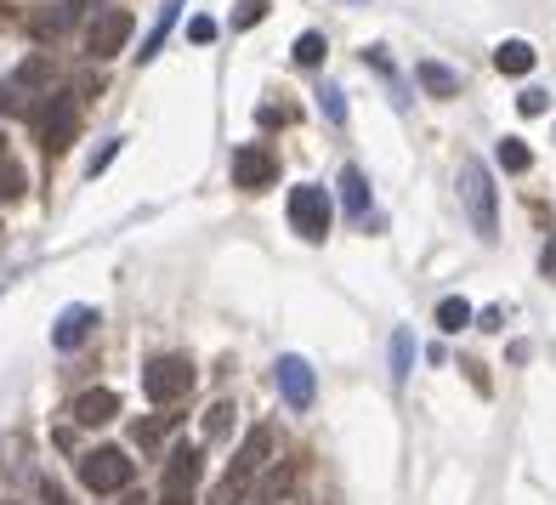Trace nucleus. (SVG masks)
<instances>
[{
	"instance_id": "obj_23",
	"label": "nucleus",
	"mask_w": 556,
	"mask_h": 505,
	"mask_svg": "<svg viewBox=\"0 0 556 505\" xmlns=\"http://www.w3.org/2000/svg\"><path fill=\"white\" fill-rule=\"evenodd\" d=\"M324 52H330V46H324V35H318V29H307V35L296 40V63H301V69H318V63H324Z\"/></svg>"
},
{
	"instance_id": "obj_21",
	"label": "nucleus",
	"mask_w": 556,
	"mask_h": 505,
	"mask_svg": "<svg viewBox=\"0 0 556 505\" xmlns=\"http://www.w3.org/2000/svg\"><path fill=\"white\" fill-rule=\"evenodd\" d=\"M409 364H415V335H409V330H398V335H392V381H409Z\"/></svg>"
},
{
	"instance_id": "obj_4",
	"label": "nucleus",
	"mask_w": 556,
	"mask_h": 505,
	"mask_svg": "<svg viewBox=\"0 0 556 505\" xmlns=\"http://www.w3.org/2000/svg\"><path fill=\"white\" fill-rule=\"evenodd\" d=\"M142 392H148V403H176L193 392V364L182 358V352H159V358H148L142 364Z\"/></svg>"
},
{
	"instance_id": "obj_2",
	"label": "nucleus",
	"mask_w": 556,
	"mask_h": 505,
	"mask_svg": "<svg viewBox=\"0 0 556 505\" xmlns=\"http://www.w3.org/2000/svg\"><path fill=\"white\" fill-rule=\"evenodd\" d=\"M267 454H273V432H267V426H250L244 443H239V454H233V466H227V477L210 488V505H239L244 488H250V477L267 466Z\"/></svg>"
},
{
	"instance_id": "obj_31",
	"label": "nucleus",
	"mask_w": 556,
	"mask_h": 505,
	"mask_svg": "<svg viewBox=\"0 0 556 505\" xmlns=\"http://www.w3.org/2000/svg\"><path fill=\"white\" fill-rule=\"evenodd\" d=\"M40 500H46V505H69V494H63V488L46 477V483H40Z\"/></svg>"
},
{
	"instance_id": "obj_15",
	"label": "nucleus",
	"mask_w": 556,
	"mask_h": 505,
	"mask_svg": "<svg viewBox=\"0 0 556 505\" xmlns=\"http://www.w3.org/2000/svg\"><path fill=\"white\" fill-rule=\"evenodd\" d=\"M176 12H182V0H165L159 6V18H154V29H148V40H142V63H154L159 57V46H165V35H171V23H176Z\"/></svg>"
},
{
	"instance_id": "obj_12",
	"label": "nucleus",
	"mask_w": 556,
	"mask_h": 505,
	"mask_svg": "<svg viewBox=\"0 0 556 505\" xmlns=\"http://www.w3.org/2000/svg\"><path fill=\"white\" fill-rule=\"evenodd\" d=\"M74 426H108V420L120 415V392H108V386H91V392H80V398L69 403Z\"/></svg>"
},
{
	"instance_id": "obj_28",
	"label": "nucleus",
	"mask_w": 556,
	"mask_h": 505,
	"mask_svg": "<svg viewBox=\"0 0 556 505\" xmlns=\"http://www.w3.org/2000/svg\"><path fill=\"white\" fill-rule=\"evenodd\" d=\"M517 108H522V120H539V114H545L551 103H545V91H522V97H517Z\"/></svg>"
},
{
	"instance_id": "obj_29",
	"label": "nucleus",
	"mask_w": 556,
	"mask_h": 505,
	"mask_svg": "<svg viewBox=\"0 0 556 505\" xmlns=\"http://www.w3.org/2000/svg\"><path fill=\"white\" fill-rule=\"evenodd\" d=\"M114 154H120V137H114V142H103V148L91 154V165H86V171H91V176H103L108 165H114Z\"/></svg>"
},
{
	"instance_id": "obj_16",
	"label": "nucleus",
	"mask_w": 556,
	"mask_h": 505,
	"mask_svg": "<svg viewBox=\"0 0 556 505\" xmlns=\"http://www.w3.org/2000/svg\"><path fill=\"white\" fill-rule=\"evenodd\" d=\"M341 193H347V210L364 222V216H369V176L358 171V165H347V171H341Z\"/></svg>"
},
{
	"instance_id": "obj_3",
	"label": "nucleus",
	"mask_w": 556,
	"mask_h": 505,
	"mask_svg": "<svg viewBox=\"0 0 556 505\" xmlns=\"http://www.w3.org/2000/svg\"><path fill=\"white\" fill-rule=\"evenodd\" d=\"M80 483L91 494H125L137 483V460L125 449H91V454H80Z\"/></svg>"
},
{
	"instance_id": "obj_20",
	"label": "nucleus",
	"mask_w": 556,
	"mask_h": 505,
	"mask_svg": "<svg viewBox=\"0 0 556 505\" xmlns=\"http://www.w3.org/2000/svg\"><path fill=\"white\" fill-rule=\"evenodd\" d=\"M46 80H52V57H23L18 74H12V86L18 91H40Z\"/></svg>"
},
{
	"instance_id": "obj_10",
	"label": "nucleus",
	"mask_w": 556,
	"mask_h": 505,
	"mask_svg": "<svg viewBox=\"0 0 556 505\" xmlns=\"http://www.w3.org/2000/svg\"><path fill=\"white\" fill-rule=\"evenodd\" d=\"M273 381H278V392H284V403L290 409H313V392H318V381H313V364L307 358H278V369H273Z\"/></svg>"
},
{
	"instance_id": "obj_27",
	"label": "nucleus",
	"mask_w": 556,
	"mask_h": 505,
	"mask_svg": "<svg viewBox=\"0 0 556 505\" xmlns=\"http://www.w3.org/2000/svg\"><path fill=\"white\" fill-rule=\"evenodd\" d=\"M0 114H29V97H23V91L12 86V80L0 86Z\"/></svg>"
},
{
	"instance_id": "obj_14",
	"label": "nucleus",
	"mask_w": 556,
	"mask_h": 505,
	"mask_svg": "<svg viewBox=\"0 0 556 505\" xmlns=\"http://www.w3.org/2000/svg\"><path fill=\"white\" fill-rule=\"evenodd\" d=\"M534 63H539V57H534V46H528V40H500V46H494V69L511 74V80H522Z\"/></svg>"
},
{
	"instance_id": "obj_18",
	"label": "nucleus",
	"mask_w": 556,
	"mask_h": 505,
	"mask_svg": "<svg viewBox=\"0 0 556 505\" xmlns=\"http://www.w3.org/2000/svg\"><path fill=\"white\" fill-rule=\"evenodd\" d=\"M471 318H477V313H471V301H460V296L437 301V330H443V335H460Z\"/></svg>"
},
{
	"instance_id": "obj_8",
	"label": "nucleus",
	"mask_w": 556,
	"mask_h": 505,
	"mask_svg": "<svg viewBox=\"0 0 556 505\" xmlns=\"http://www.w3.org/2000/svg\"><path fill=\"white\" fill-rule=\"evenodd\" d=\"M199 443H176L171 460H165V488H159V505H188V494L199 488Z\"/></svg>"
},
{
	"instance_id": "obj_32",
	"label": "nucleus",
	"mask_w": 556,
	"mask_h": 505,
	"mask_svg": "<svg viewBox=\"0 0 556 505\" xmlns=\"http://www.w3.org/2000/svg\"><path fill=\"white\" fill-rule=\"evenodd\" d=\"M477 324H483V330H505V313H500V307H488V313L477 318Z\"/></svg>"
},
{
	"instance_id": "obj_1",
	"label": "nucleus",
	"mask_w": 556,
	"mask_h": 505,
	"mask_svg": "<svg viewBox=\"0 0 556 505\" xmlns=\"http://www.w3.org/2000/svg\"><path fill=\"white\" fill-rule=\"evenodd\" d=\"M460 205H466V216H471V233L483 244H494L500 239V210H494V176H488V165L483 159H460Z\"/></svg>"
},
{
	"instance_id": "obj_19",
	"label": "nucleus",
	"mask_w": 556,
	"mask_h": 505,
	"mask_svg": "<svg viewBox=\"0 0 556 505\" xmlns=\"http://www.w3.org/2000/svg\"><path fill=\"white\" fill-rule=\"evenodd\" d=\"M494 159H500V171H511V176H522L528 165H534V154H528V142H522V137H500Z\"/></svg>"
},
{
	"instance_id": "obj_26",
	"label": "nucleus",
	"mask_w": 556,
	"mask_h": 505,
	"mask_svg": "<svg viewBox=\"0 0 556 505\" xmlns=\"http://www.w3.org/2000/svg\"><path fill=\"white\" fill-rule=\"evenodd\" d=\"M261 18H267V0H244L239 12H233V29H256Z\"/></svg>"
},
{
	"instance_id": "obj_24",
	"label": "nucleus",
	"mask_w": 556,
	"mask_h": 505,
	"mask_svg": "<svg viewBox=\"0 0 556 505\" xmlns=\"http://www.w3.org/2000/svg\"><path fill=\"white\" fill-rule=\"evenodd\" d=\"M318 108L330 114V125H347V103H341V86H324V91H318Z\"/></svg>"
},
{
	"instance_id": "obj_11",
	"label": "nucleus",
	"mask_w": 556,
	"mask_h": 505,
	"mask_svg": "<svg viewBox=\"0 0 556 505\" xmlns=\"http://www.w3.org/2000/svg\"><path fill=\"white\" fill-rule=\"evenodd\" d=\"M91 330H97V307H63L52 324V347L57 352H74V347H86Z\"/></svg>"
},
{
	"instance_id": "obj_13",
	"label": "nucleus",
	"mask_w": 556,
	"mask_h": 505,
	"mask_svg": "<svg viewBox=\"0 0 556 505\" xmlns=\"http://www.w3.org/2000/svg\"><path fill=\"white\" fill-rule=\"evenodd\" d=\"M415 80L432 91V97H443V103H449V97H460V74L443 69L437 57H420V63H415Z\"/></svg>"
},
{
	"instance_id": "obj_34",
	"label": "nucleus",
	"mask_w": 556,
	"mask_h": 505,
	"mask_svg": "<svg viewBox=\"0 0 556 505\" xmlns=\"http://www.w3.org/2000/svg\"><path fill=\"white\" fill-rule=\"evenodd\" d=\"M125 505H148V500H142V494H125Z\"/></svg>"
},
{
	"instance_id": "obj_30",
	"label": "nucleus",
	"mask_w": 556,
	"mask_h": 505,
	"mask_svg": "<svg viewBox=\"0 0 556 505\" xmlns=\"http://www.w3.org/2000/svg\"><path fill=\"white\" fill-rule=\"evenodd\" d=\"M188 40H193V46H210V40H216V23H210V18H193V23H188Z\"/></svg>"
},
{
	"instance_id": "obj_22",
	"label": "nucleus",
	"mask_w": 556,
	"mask_h": 505,
	"mask_svg": "<svg viewBox=\"0 0 556 505\" xmlns=\"http://www.w3.org/2000/svg\"><path fill=\"white\" fill-rule=\"evenodd\" d=\"M227 432H233V403H210L205 409V437L210 443H222Z\"/></svg>"
},
{
	"instance_id": "obj_5",
	"label": "nucleus",
	"mask_w": 556,
	"mask_h": 505,
	"mask_svg": "<svg viewBox=\"0 0 556 505\" xmlns=\"http://www.w3.org/2000/svg\"><path fill=\"white\" fill-rule=\"evenodd\" d=\"M74 131H80V103H74V91H52L46 108H40V142H46V154H69Z\"/></svg>"
},
{
	"instance_id": "obj_7",
	"label": "nucleus",
	"mask_w": 556,
	"mask_h": 505,
	"mask_svg": "<svg viewBox=\"0 0 556 505\" xmlns=\"http://www.w3.org/2000/svg\"><path fill=\"white\" fill-rule=\"evenodd\" d=\"M131 12L125 6H103L97 18H91V29H86V52L97 57V63H108V57H120L125 46H131Z\"/></svg>"
},
{
	"instance_id": "obj_25",
	"label": "nucleus",
	"mask_w": 556,
	"mask_h": 505,
	"mask_svg": "<svg viewBox=\"0 0 556 505\" xmlns=\"http://www.w3.org/2000/svg\"><path fill=\"white\" fill-rule=\"evenodd\" d=\"M165 426H171V415H165V420H137V426H131V437H137L142 449H154L159 437H165Z\"/></svg>"
},
{
	"instance_id": "obj_33",
	"label": "nucleus",
	"mask_w": 556,
	"mask_h": 505,
	"mask_svg": "<svg viewBox=\"0 0 556 505\" xmlns=\"http://www.w3.org/2000/svg\"><path fill=\"white\" fill-rule=\"evenodd\" d=\"M545 273H556V244H545Z\"/></svg>"
},
{
	"instance_id": "obj_9",
	"label": "nucleus",
	"mask_w": 556,
	"mask_h": 505,
	"mask_svg": "<svg viewBox=\"0 0 556 505\" xmlns=\"http://www.w3.org/2000/svg\"><path fill=\"white\" fill-rule=\"evenodd\" d=\"M278 182V159L261 148V142H244V148H233V188L244 193H261Z\"/></svg>"
},
{
	"instance_id": "obj_6",
	"label": "nucleus",
	"mask_w": 556,
	"mask_h": 505,
	"mask_svg": "<svg viewBox=\"0 0 556 505\" xmlns=\"http://www.w3.org/2000/svg\"><path fill=\"white\" fill-rule=\"evenodd\" d=\"M290 227H296L307 244H318L324 233H330V193L318 188V182L290 188Z\"/></svg>"
},
{
	"instance_id": "obj_35",
	"label": "nucleus",
	"mask_w": 556,
	"mask_h": 505,
	"mask_svg": "<svg viewBox=\"0 0 556 505\" xmlns=\"http://www.w3.org/2000/svg\"><path fill=\"white\" fill-rule=\"evenodd\" d=\"M0 159H6V137H0Z\"/></svg>"
},
{
	"instance_id": "obj_17",
	"label": "nucleus",
	"mask_w": 556,
	"mask_h": 505,
	"mask_svg": "<svg viewBox=\"0 0 556 505\" xmlns=\"http://www.w3.org/2000/svg\"><path fill=\"white\" fill-rule=\"evenodd\" d=\"M23 193H29V176H23V165L12 154L0 159V205H18Z\"/></svg>"
}]
</instances>
